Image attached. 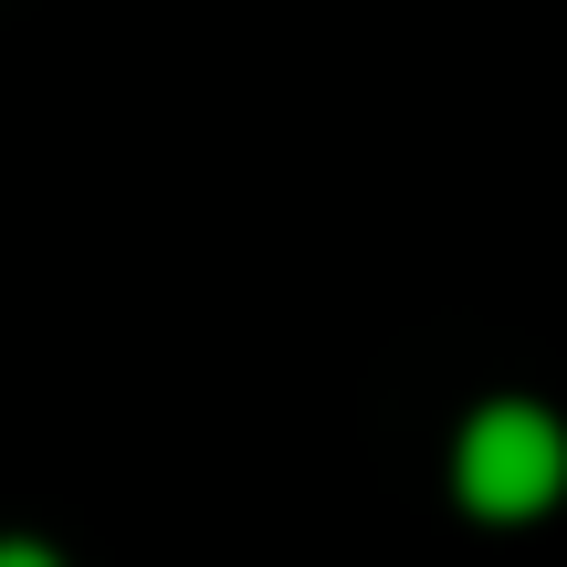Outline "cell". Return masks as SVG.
<instances>
[{
    "instance_id": "cell-1",
    "label": "cell",
    "mask_w": 567,
    "mask_h": 567,
    "mask_svg": "<svg viewBox=\"0 0 567 567\" xmlns=\"http://www.w3.org/2000/svg\"><path fill=\"white\" fill-rule=\"evenodd\" d=\"M557 473H567V452H557V421L547 410H526V400H505V410H484V421L463 431V505L473 515H536L557 494Z\"/></svg>"
},
{
    "instance_id": "cell-2",
    "label": "cell",
    "mask_w": 567,
    "mask_h": 567,
    "mask_svg": "<svg viewBox=\"0 0 567 567\" xmlns=\"http://www.w3.org/2000/svg\"><path fill=\"white\" fill-rule=\"evenodd\" d=\"M0 567H53V557H42V547H21V536H11V547H0Z\"/></svg>"
}]
</instances>
